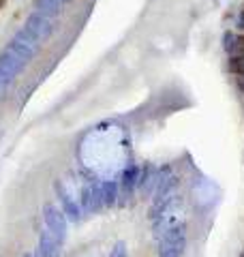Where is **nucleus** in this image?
<instances>
[{
    "label": "nucleus",
    "mask_w": 244,
    "mask_h": 257,
    "mask_svg": "<svg viewBox=\"0 0 244 257\" xmlns=\"http://www.w3.org/2000/svg\"><path fill=\"white\" fill-rule=\"evenodd\" d=\"M186 246V225L174 223L159 238V257H182Z\"/></svg>",
    "instance_id": "nucleus-1"
},
{
    "label": "nucleus",
    "mask_w": 244,
    "mask_h": 257,
    "mask_svg": "<svg viewBox=\"0 0 244 257\" xmlns=\"http://www.w3.org/2000/svg\"><path fill=\"white\" fill-rule=\"evenodd\" d=\"M26 35H30L35 41L41 45V43H45L47 39L52 37V32H54V24L50 18H45V15H41V13H32L30 18L26 20V24H24V28H22Z\"/></svg>",
    "instance_id": "nucleus-2"
},
{
    "label": "nucleus",
    "mask_w": 244,
    "mask_h": 257,
    "mask_svg": "<svg viewBox=\"0 0 244 257\" xmlns=\"http://www.w3.org/2000/svg\"><path fill=\"white\" fill-rule=\"evenodd\" d=\"M24 67H26V62H24L18 54H13L9 47H5V50L0 52V79H3V82L11 84L24 71Z\"/></svg>",
    "instance_id": "nucleus-3"
},
{
    "label": "nucleus",
    "mask_w": 244,
    "mask_h": 257,
    "mask_svg": "<svg viewBox=\"0 0 244 257\" xmlns=\"http://www.w3.org/2000/svg\"><path fill=\"white\" fill-rule=\"evenodd\" d=\"M43 219H45L47 229H50L52 234L62 242V240L67 238V223H69L64 212L60 210V208H56L54 204H45L43 206Z\"/></svg>",
    "instance_id": "nucleus-4"
},
{
    "label": "nucleus",
    "mask_w": 244,
    "mask_h": 257,
    "mask_svg": "<svg viewBox=\"0 0 244 257\" xmlns=\"http://www.w3.org/2000/svg\"><path fill=\"white\" fill-rule=\"evenodd\" d=\"M54 191H56V195H58L60 204H62V212H64V216H67V221L79 223L81 221V206L75 202V199H73V195L67 189H64V184L60 180L54 182Z\"/></svg>",
    "instance_id": "nucleus-5"
},
{
    "label": "nucleus",
    "mask_w": 244,
    "mask_h": 257,
    "mask_svg": "<svg viewBox=\"0 0 244 257\" xmlns=\"http://www.w3.org/2000/svg\"><path fill=\"white\" fill-rule=\"evenodd\" d=\"M103 208V195H101V184H86L81 191V210L86 212H99Z\"/></svg>",
    "instance_id": "nucleus-6"
},
{
    "label": "nucleus",
    "mask_w": 244,
    "mask_h": 257,
    "mask_svg": "<svg viewBox=\"0 0 244 257\" xmlns=\"http://www.w3.org/2000/svg\"><path fill=\"white\" fill-rule=\"evenodd\" d=\"M60 251V240L56 238L50 229H43L39 236V248H37V255L39 257H56Z\"/></svg>",
    "instance_id": "nucleus-7"
},
{
    "label": "nucleus",
    "mask_w": 244,
    "mask_h": 257,
    "mask_svg": "<svg viewBox=\"0 0 244 257\" xmlns=\"http://www.w3.org/2000/svg\"><path fill=\"white\" fill-rule=\"evenodd\" d=\"M157 182H159V170L154 165H146L144 172L140 174V184L137 187L142 189L144 195H152L154 189H157Z\"/></svg>",
    "instance_id": "nucleus-8"
},
{
    "label": "nucleus",
    "mask_w": 244,
    "mask_h": 257,
    "mask_svg": "<svg viewBox=\"0 0 244 257\" xmlns=\"http://www.w3.org/2000/svg\"><path fill=\"white\" fill-rule=\"evenodd\" d=\"M140 184V167L137 165H129L125 172H122V180H120V187L125 193H131L135 191V187Z\"/></svg>",
    "instance_id": "nucleus-9"
},
{
    "label": "nucleus",
    "mask_w": 244,
    "mask_h": 257,
    "mask_svg": "<svg viewBox=\"0 0 244 257\" xmlns=\"http://www.w3.org/2000/svg\"><path fill=\"white\" fill-rule=\"evenodd\" d=\"M62 0H35V9L37 13L45 15V18H56V15H60L62 11Z\"/></svg>",
    "instance_id": "nucleus-10"
},
{
    "label": "nucleus",
    "mask_w": 244,
    "mask_h": 257,
    "mask_svg": "<svg viewBox=\"0 0 244 257\" xmlns=\"http://www.w3.org/2000/svg\"><path fill=\"white\" fill-rule=\"evenodd\" d=\"M118 187L120 184L116 180H107L101 184V195H103V206H116L118 202Z\"/></svg>",
    "instance_id": "nucleus-11"
},
{
    "label": "nucleus",
    "mask_w": 244,
    "mask_h": 257,
    "mask_svg": "<svg viewBox=\"0 0 244 257\" xmlns=\"http://www.w3.org/2000/svg\"><path fill=\"white\" fill-rule=\"evenodd\" d=\"M229 71L233 75H244V54H235L229 58Z\"/></svg>",
    "instance_id": "nucleus-12"
},
{
    "label": "nucleus",
    "mask_w": 244,
    "mask_h": 257,
    "mask_svg": "<svg viewBox=\"0 0 244 257\" xmlns=\"http://www.w3.org/2000/svg\"><path fill=\"white\" fill-rule=\"evenodd\" d=\"M109 257H127V244H125V242H118L116 246L111 248Z\"/></svg>",
    "instance_id": "nucleus-13"
},
{
    "label": "nucleus",
    "mask_w": 244,
    "mask_h": 257,
    "mask_svg": "<svg viewBox=\"0 0 244 257\" xmlns=\"http://www.w3.org/2000/svg\"><path fill=\"white\" fill-rule=\"evenodd\" d=\"M7 88H9V84H7V82H3V79H0V99H3V96H5Z\"/></svg>",
    "instance_id": "nucleus-14"
},
{
    "label": "nucleus",
    "mask_w": 244,
    "mask_h": 257,
    "mask_svg": "<svg viewBox=\"0 0 244 257\" xmlns=\"http://www.w3.org/2000/svg\"><path fill=\"white\" fill-rule=\"evenodd\" d=\"M24 257H39V255H37V253H26Z\"/></svg>",
    "instance_id": "nucleus-15"
},
{
    "label": "nucleus",
    "mask_w": 244,
    "mask_h": 257,
    "mask_svg": "<svg viewBox=\"0 0 244 257\" xmlns=\"http://www.w3.org/2000/svg\"><path fill=\"white\" fill-rule=\"evenodd\" d=\"M62 3H64V5H67V3H73V0H62Z\"/></svg>",
    "instance_id": "nucleus-16"
},
{
    "label": "nucleus",
    "mask_w": 244,
    "mask_h": 257,
    "mask_svg": "<svg viewBox=\"0 0 244 257\" xmlns=\"http://www.w3.org/2000/svg\"><path fill=\"white\" fill-rule=\"evenodd\" d=\"M3 5H5V0H0V7H3Z\"/></svg>",
    "instance_id": "nucleus-17"
},
{
    "label": "nucleus",
    "mask_w": 244,
    "mask_h": 257,
    "mask_svg": "<svg viewBox=\"0 0 244 257\" xmlns=\"http://www.w3.org/2000/svg\"><path fill=\"white\" fill-rule=\"evenodd\" d=\"M240 257H244V248H242V253H240Z\"/></svg>",
    "instance_id": "nucleus-18"
}]
</instances>
